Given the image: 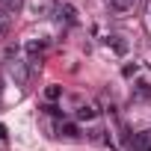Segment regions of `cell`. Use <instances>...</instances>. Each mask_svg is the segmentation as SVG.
<instances>
[{
	"instance_id": "1",
	"label": "cell",
	"mask_w": 151,
	"mask_h": 151,
	"mask_svg": "<svg viewBox=\"0 0 151 151\" xmlns=\"http://www.w3.org/2000/svg\"><path fill=\"white\" fill-rule=\"evenodd\" d=\"M9 77L15 80V86H27V80H30V62H24V59L9 62Z\"/></svg>"
},
{
	"instance_id": "2",
	"label": "cell",
	"mask_w": 151,
	"mask_h": 151,
	"mask_svg": "<svg viewBox=\"0 0 151 151\" xmlns=\"http://www.w3.org/2000/svg\"><path fill=\"white\" fill-rule=\"evenodd\" d=\"M127 148L130 151H151V130H142L133 139H127Z\"/></svg>"
},
{
	"instance_id": "3",
	"label": "cell",
	"mask_w": 151,
	"mask_h": 151,
	"mask_svg": "<svg viewBox=\"0 0 151 151\" xmlns=\"http://www.w3.org/2000/svg\"><path fill=\"white\" fill-rule=\"evenodd\" d=\"M107 6H110L113 15H127V12H133L136 0H107Z\"/></svg>"
},
{
	"instance_id": "4",
	"label": "cell",
	"mask_w": 151,
	"mask_h": 151,
	"mask_svg": "<svg viewBox=\"0 0 151 151\" xmlns=\"http://www.w3.org/2000/svg\"><path fill=\"white\" fill-rule=\"evenodd\" d=\"M59 136H65V139H80V127L74 124V122H62V124H59Z\"/></svg>"
},
{
	"instance_id": "5",
	"label": "cell",
	"mask_w": 151,
	"mask_h": 151,
	"mask_svg": "<svg viewBox=\"0 0 151 151\" xmlns=\"http://www.w3.org/2000/svg\"><path fill=\"white\" fill-rule=\"evenodd\" d=\"M42 50H45V39L27 42V56H30V62H36V56H42Z\"/></svg>"
},
{
	"instance_id": "6",
	"label": "cell",
	"mask_w": 151,
	"mask_h": 151,
	"mask_svg": "<svg viewBox=\"0 0 151 151\" xmlns=\"http://www.w3.org/2000/svg\"><path fill=\"white\" fill-rule=\"evenodd\" d=\"M12 18H15V15H12L9 9H3V6H0V39H3V36L9 33V27H12Z\"/></svg>"
},
{
	"instance_id": "7",
	"label": "cell",
	"mask_w": 151,
	"mask_h": 151,
	"mask_svg": "<svg viewBox=\"0 0 151 151\" xmlns=\"http://www.w3.org/2000/svg\"><path fill=\"white\" fill-rule=\"evenodd\" d=\"M107 45H110L119 56H124V53H127V42H124L122 36H110V39H107Z\"/></svg>"
},
{
	"instance_id": "8",
	"label": "cell",
	"mask_w": 151,
	"mask_h": 151,
	"mask_svg": "<svg viewBox=\"0 0 151 151\" xmlns=\"http://www.w3.org/2000/svg\"><path fill=\"white\" fill-rule=\"evenodd\" d=\"M95 119H98V110H95V107L83 104V107L77 110V122H95Z\"/></svg>"
},
{
	"instance_id": "9",
	"label": "cell",
	"mask_w": 151,
	"mask_h": 151,
	"mask_svg": "<svg viewBox=\"0 0 151 151\" xmlns=\"http://www.w3.org/2000/svg\"><path fill=\"white\" fill-rule=\"evenodd\" d=\"M59 15L65 18V24H77V12H74V6H68V3L59 9Z\"/></svg>"
},
{
	"instance_id": "10",
	"label": "cell",
	"mask_w": 151,
	"mask_h": 151,
	"mask_svg": "<svg viewBox=\"0 0 151 151\" xmlns=\"http://www.w3.org/2000/svg\"><path fill=\"white\" fill-rule=\"evenodd\" d=\"M59 95H62V86H56V83H50V86L45 89V98H47V101H56Z\"/></svg>"
},
{
	"instance_id": "11",
	"label": "cell",
	"mask_w": 151,
	"mask_h": 151,
	"mask_svg": "<svg viewBox=\"0 0 151 151\" xmlns=\"http://www.w3.org/2000/svg\"><path fill=\"white\" fill-rule=\"evenodd\" d=\"M21 6H24V0H3V9H9L12 15H15V12H18Z\"/></svg>"
},
{
	"instance_id": "12",
	"label": "cell",
	"mask_w": 151,
	"mask_h": 151,
	"mask_svg": "<svg viewBox=\"0 0 151 151\" xmlns=\"http://www.w3.org/2000/svg\"><path fill=\"white\" fill-rule=\"evenodd\" d=\"M136 98H151V89H148L145 83H139V86H136Z\"/></svg>"
},
{
	"instance_id": "13",
	"label": "cell",
	"mask_w": 151,
	"mask_h": 151,
	"mask_svg": "<svg viewBox=\"0 0 151 151\" xmlns=\"http://www.w3.org/2000/svg\"><path fill=\"white\" fill-rule=\"evenodd\" d=\"M45 113H50V116H62V110H59L56 104H47V107H45Z\"/></svg>"
},
{
	"instance_id": "14",
	"label": "cell",
	"mask_w": 151,
	"mask_h": 151,
	"mask_svg": "<svg viewBox=\"0 0 151 151\" xmlns=\"http://www.w3.org/2000/svg\"><path fill=\"white\" fill-rule=\"evenodd\" d=\"M0 98H3V80H0Z\"/></svg>"
}]
</instances>
